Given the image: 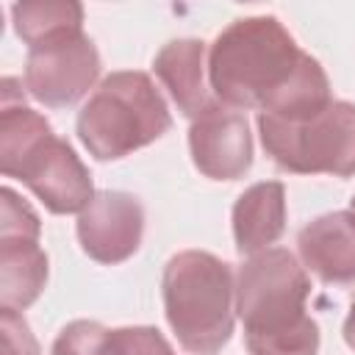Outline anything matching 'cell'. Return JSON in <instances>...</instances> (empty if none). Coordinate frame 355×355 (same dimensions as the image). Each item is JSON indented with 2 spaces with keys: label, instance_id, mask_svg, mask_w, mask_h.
<instances>
[{
  "label": "cell",
  "instance_id": "6da1fadb",
  "mask_svg": "<svg viewBox=\"0 0 355 355\" xmlns=\"http://www.w3.org/2000/svg\"><path fill=\"white\" fill-rule=\"evenodd\" d=\"M208 89L236 108L286 122L308 119L333 103L322 64L300 50L277 17L233 19L208 50Z\"/></svg>",
  "mask_w": 355,
  "mask_h": 355
},
{
  "label": "cell",
  "instance_id": "7a4b0ae2",
  "mask_svg": "<svg viewBox=\"0 0 355 355\" xmlns=\"http://www.w3.org/2000/svg\"><path fill=\"white\" fill-rule=\"evenodd\" d=\"M311 280L294 252L247 255L236 275V313L250 355H316L319 324L305 313Z\"/></svg>",
  "mask_w": 355,
  "mask_h": 355
},
{
  "label": "cell",
  "instance_id": "3957f363",
  "mask_svg": "<svg viewBox=\"0 0 355 355\" xmlns=\"http://www.w3.org/2000/svg\"><path fill=\"white\" fill-rule=\"evenodd\" d=\"M164 313L191 355H216L236 324V277L227 261L205 250L172 255L161 277Z\"/></svg>",
  "mask_w": 355,
  "mask_h": 355
},
{
  "label": "cell",
  "instance_id": "277c9868",
  "mask_svg": "<svg viewBox=\"0 0 355 355\" xmlns=\"http://www.w3.org/2000/svg\"><path fill=\"white\" fill-rule=\"evenodd\" d=\"M172 128L169 105L147 72L119 69L100 80L78 111V139L97 161L125 158Z\"/></svg>",
  "mask_w": 355,
  "mask_h": 355
},
{
  "label": "cell",
  "instance_id": "5b68a950",
  "mask_svg": "<svg viewBox=\"0 0 355 355\" xmlns=\"http://www.w3.org/2000/svg\"><path fill=\"white\" fill-rule=\"evenodd\" d=\"M0 172L22 180L50 214H80L97 194L86 164L50 122L17 128L0 144Z\"/></svg>",
  "mask_w": 355,
  "mask_h": 355
},
{
  "label": "cell",
  "instance_id": "8992f818",
  "mask_svg": "<svg viewBox=\"0 0 355 355\" xmlns=\"http://www.w3.org/2000/svg\"><path fill=\"white\" fill-rule=\"evenodd\" d=\"M258 133L266 155L294 175H355V105L333 100L324 111L286 122L258 114Z\"/></svg>",
  "mask_w": 355,
  "mask_h": 355
},
{
  "label": "cell",
  "instance_id": "52a82bcc",
  "mask_svg": "<svg viewBox=\"0 0 355 355\" xmlns=\"http://www.w3.org/2000/svg\"><path fill=\"white\" fill-rule=\"evenodd\" d=\"M100 78V53L83 31H64L33 47L25 58V89L47 108L75 105Z\"/></svg>",
  "mask_w": 355,
  "mask_h": 355
},
{
  "label": "cell",
  "instance_id": "ba28073f",
  "mask_svg": "<svg viewBox=\"0 0 355 355\" xmlns=\"http://www.w3.org/2000/svg\"><path fill=\"white\" fill-rule=\"evenodd\" d=\"M194 166L211 180H239L252 166V133L244 111L211 100L189 128Z\"/></svg>",
  "mask_w": 355,
  "mask_h": 355
},
{
  "label": "cell",
  "instance_id": "9c48e42d",
  "mask_svg": "<svg viewBox=\"0 0 355 355\" xmlns=\"http://www.w3.org/2000/svg\"><path fill=\"white\" fill-rule=\"evenodd\" d=\"M78 241L80 250L97 263L128 261L144 233V208L128 191L103 189L78 214Z\"/></svg>",
  "mask_w": 355,
  "mask_h": 355
},
{
  "label": "cell",
  "instance_id": "30bf717a",
  "mask_svg": "<svg viewBox=\"0 0 355 355\" xmlns=\"http://www.w3.org/2000/svg\"><path fill=\"white\" fill-rule=\"evenodd\" d=\"M302 266L327 286H355V214L333 211L308 222L297 236Z\"/></svg>",
  "mask_w": 355,
  "mask_h": 355
},
{
  "label": "cell",
  "instance_id": "8fae6325",
  "mask_svg": "<svg viewBox=\"0 0 355 355\" xmlns=\"http://www.w3.org/2000/svg\"><path fill=\"white\" fill-rule=\"evenodd\" d=\"M50 355H175L155 327H105L92 319H75L53 341Z\"/></svg>",
  "mask_w": 355,
  "mask_h": 355
},
{
  "label": "cell",
  "instance_id": "7c38bea8",
  "mask_svg": "<svg viewBox=\"0 0 355 355\" xmlns=\"http://www.w3.org/2000/svg\"><path fill=\"white\" fill-rule=\"evenodd\" d=\"M153 69L164 89L169 92L178 111L189 119H194L211 100H208V50L200 39H172L166 42L155 58Z\"/></svg>",
  "mask_w": 355,
  "mask_h": 355
},
{
  "label": "cell",
  "instance_id": "4fadbf2b",
  "mask_svg": "<svg viewBox=\"0 0 355 355\" xmlns=\"http://www.w3.org/2000/svg\"><path fill=\"white\" fill-rule=\"evenodd\" d=\"M286 230V189L280 180H261L244 189L233 205V239L241 255L269 250Z\"/></svg>",
  "mask_w": 355,
  "mask_h": 355
},
{
  "label": "cell",
  "instance_id": "5bb4252c",
  "mask_svg": "<svg viewBox=\"0 0 355 355\" xmlns=\"http://www.w3.org/2000/svg\"><path fill=\"white\" fill-rule=\"evenodd\" d=\"M47 283V252L39 239H0V308L25 311Z\"/></svg>",
  "mask_w": 355,
  "mask_h": 355
},
{
  "label": "cell",
  "instance_id": "9a60e30c",
  "mask_svg": "<svg viewBox=\"0 0 355 355\" xmlns=\"http://www.w3.org/2000/svg\"><path fill=\"white\" fill-rule=\"evenodd\" d=\"M14 33L28 44H39L64 31H83V6L69 0H39L11 6Z\"/></svg>",
  "mask_w": 355,
  "mask_h": 355
},
{
  "label": "cell",
  "instance_id": "2e32d148",
  "mask_svg": "<svg viewBox=\"0 0 355 355\" xmlns=\"http://www.w3.org/2000/svg\"><path fill=\"white\" fill-rule=\"evenodd\" d=\"M39 214L11 186L0 189V239H39Z\"/></svg>",
  "mask_w": 355,
  "mask_h": 355
},
{
  "label": "cell",
  "instance_id": "e0dca14e",
  "mask_svg": "<svg viewBox=\"0 0 355 355\" xmlns=\"http://www.w3.org/2000/svg\"><path fill=\"white\" fill-rule=\"evenodd\" d=\"M0 327H3V349L6 355H39V344L19 311L0 308Z\"/></svg>",
  "mask_w": 355,
  "mask_h": 355
},
{
  "label": "cell",
  "instance_id": "ac0fdd59",
  "mask_svg": "<svg viewBox=\"0 0 355 355\" xmlns=\"http://www.w3.org/2000/svg\"><path fill=\"white\" fill-rule=\"evenodd\" d=\"M344 341H347L349 349H355V297H352L349 313H347V319H344Z\"/></svg>",
  "mask_w": 355,
  "mask_h": 355
},
{
  "label": "cell",
  "instance_id": "d6986e66",
  "mask_svg": "<svg viewBox=\"0 0 355 355\" xmlns=\"http://www.w3.org/2000/svg\"><path fill=\"white\" fill-rule=\"evenodd\" d=\"M349 205H352V214H355V197H352V200H349Z\"/></svg>",
  "mask_w": 355,
  "mask_h": 355
}]
</instances>
